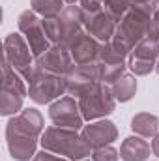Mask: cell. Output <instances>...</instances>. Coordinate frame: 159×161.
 <instances>
[{
  "mask_svg": "<svg viewBox=\"0 0 159 161\" xmlns=\"http://www.w3.org/2000/svg\"><path fill=\"white\" fill-rule=\"evenodd\" d=\"M41 146L43 150H49L58 156H66L73 161H82L86 156H90L92 146L86 142V139L79 135L75 129L51 125L41 133Z\"/></svg>",
  "mask_w": 159,
  "mask_h": 161,
  "instance_id": "1",
  "label": "cell"
},
{
  "mask_svg": "<svg viewBox=\"0 0 159 161\" xmlns=\"http://www.w3.org/2000/svg\"><path fill=\"white\" fill-rule=\"evenodd\" d=\"M26 82H28V96L38 105H45L54 99H60V96L68 92V77L49 73L41 69L38 64H34V69Z\"/></svg>",
  "mask_w": 159,
  "mask_h": 161,
  "instance_id": "2",
  "label": "cell"
},
{
  "mask_svg": "<svg viewBox=\"0 0 159 161\" xmlns=\"http://www.w3.org/2000/svg\"><path fill=\"white\" fill-rule=\"evenodd\" d=\"M79 109L80 114L86 122L99 120L114 113L116 109V99L111 94L109 84L97 82L92 90H88L84 96L79 97Z\"/></svg>",
  "mask_w": 159,
  "mask_h": 161,
  "instance_id": "3",
  "label": "cell"
},
{
  "mask_svg": "<svg viewBox=\"0 0 159 161\" xmlns=\"http://www.w3.org/2000/svg\"><path fill=\"white\" fill-rule=\"evenodd\" d=\"M150 23H152V17L150 15L129 8L127 13L120 19V23L116 25V34H114L112 40L116 41L118 45L125 47L131 53L133 47L146 36Z\"/></svg>",
  "mask_w": 159,
  "mask_h": 161,
  "instance_id": "4",
  "label": "cell"
},
{
  "mask_svg": "<svg viewBox=\"0 0 159 161\" xmlns=\"http://www.w3.org/2000/svg\"><path fill=\"white\" fill-rule=\"evenodd\" d=\"M4 58L11 64V68L15 71H19L23 75V79L26 80L30 77L34 64H36V56L32 54V49L28 45V41L19 34H9L4 40Z\"/></svg>",
  "mask_w": 159,
  "mask_h": 161,
  "instance_id": "5",
  "label": "cell"
},
{
  "mask_svg": "<svg viewBox=\"0 0 159 161\" xmlns=\"http://www.w3.org/2000/svg\"><path fill=\"white\" fill-rule=\"evenodd\" d=\"M17 25H19V30L25 36V40L28 41V45L32 49V54L36 58H40L43 53H47L51 49V41H49L45 30H43V25L38 19L36 11H32V9L23 11L17 19Z\"/></svg>",
  "mask_w": 159,
  "mask_h": 161,
  "instance_id": "6",
  "label": "cell"
},
{
  "mask_svg": "<svg viewBox=\"0 0 159 161\" xmlns=\"http://www.w3.org/2000/svg\"><path fill=\"white\" fill-rule=\"evenodd\" d=\"M49 118L58 127H68L79 131L82 127V114H80L79 103H75L73 97H60L49 107Z\"/></svg>",
  "mask_w": 159,
  "mask_h": 161,
  "instance_id": "7",
  "label": "cell"
},
{
  "mask_svg": "<svg viewBox=\"0 0 159 161\" xmlns=\"http://www.w3.org/2000/svg\"><path fill=\"white\" fill-rule=\"evenodd\" d=\"M36 64L41 69L54 73V75H62V77H68L73 71V68L77 66L66 45H51L47 53H43L40 58H36Z\"/></svg>",
  "mask_w": 159,
  "mask_h": 161,
  "instance_id": "8",
  "label": "cell"
},
{
  "mask_svg": "<svg viewBox=\"0 0 159 161\" xmlns=\"http://www.w3.org/2000/svg\"><path fill=\"white\" fill-rule=\"evenodd\" d=\"M99 80V73H97V60L92 64H82V66H75L73 71L68 75V92L71 96H84L88 90H92Z\"/></svg>",
  "mask_w": 159,
  "mask_h": 161,
  "instance_id": "9",
  "label": "cell"
},
{
  "mask_svg": "<svg viewBox=\"0 0 159 161\" xmlns=\"http://www.w3.org/2000/svg\"><path fill=\"white\" fill-rule=\"evenodd\" d=\"M84 30L99 43H107L116 34V21L105 9L97 13H84Z\"/></svg>",
  "mask_w": 159,
  "mask_h": 161,
  "instance_id": "10",
  "label": "cell"
},
{
  "mask_svg": "<svg viewBox=\"0 0 159 161\" xmlns=\"http://www.w3.org/2000/svg\"><path fill=\"white\" fill-rule=\"evenodd\" d=\"M6 141H8V148L9 154L15 161H30L36 156V146H38V139L30 137L26 133H21L9 125H6Z\"/></svg>",
  "mask_w": 159,
  "mask_h": 161,
  "instance_id": "11",
  "label": "cell"
},
{
  "mask_svg": "<svg viewBox=\"0 0 159 161\" xmlns=\"http://www.w3.org/2000/svg\"><path fill=\"white\" fill-rule=\"evenodd\" d=\"M69 53H71V58L77 66H82V64H92L97 60L99 56V49H101V43L92 38L86 30L79 32L75 36V40L69 43Z\"/></svg>",
  "mask_w": 159,
  "mask_h": 161,
  "instance_id": "12",
  "label": "cell"
},
{
  "mask_svg": "<svg viewBox=\"0 0 159 161\" xmlns=\"http://www.w3.org/2000/svg\"><path fill=\"white\" fill-rule=\"evenodd\" d=\"M60 23V32H62V45L69 47V43L75 40V36L84 30V13L80 6H66L62 13L58 15Z\"/></svg>",
  "mask_w": 159,
  "mask_h": 161,
  "instance_id": "13",
  "label": "cell"
},
{
  "mask_svg": "<svg viewBox=\"0 0 159 161\" xmlns=\"http://www.w3.org/2000/svg\"><path fill=\"white\" fill-rule=\"evenodd\" d=\"M80 135H82V137L86 139V142L96 150V148L109 146L111 142H114V141L118 139V129H116L114 122L99 120V122L90 124V125H84Z\"/></svg>",
  "mask_w": 159,
  "mask_h": 161,
  "instance_id": "14",
  "label": "cell"
},
{
  "mask_svg": "<svg viewBox=\"0 0 159 161\" xmlns=\"http://www.w3.org/2000/svg\"><path fill=\"white\" fill-rule=\"evenodd\" d=\"M9 127L21 131V133H26L30 137H40L43 133V116L38 109H23L19 114H15L11 120L8 122Z\"/></svg>",
  "mask_w": 159,
  "mask_h": 161,
  "instance_id": "15",
  "label": "cell"
},
{
  "mask_svg": "<svg viewBox=\"0 0 159 161\" xmlns=\"http://www.w3.org/2000/svg\"><path fill=\"white\" fill-rule=\"evenodd\" d=\"M150 156V144L140 137H127L120 146V158L123 161H146Z\"/></svg>",
  "mask_w": 159,
  "mask_h": 161,
  "instance_id": "16",
  "label": "cell"
},
{
  "mask_svg": "<svg viewBox=\"0 0 159 161\" xmlns=\"http://www.w3.org/2000/svg\"><path fill=\"white\" fill-rule=\"evenodd\" d=\"M129 51L125 47L118 45L114 40L107 41V43H101V49H99V56H97V62L101 64H125V58H129Z\"/></svg>",
  "mask_w": 159,
  "mask_h": 161,
  "instance_id": "17",
  "label": "cell"
},
{
  "mask_svg": "<svg viewBox=\"0 0 159 161\" xmlns=\"http://www.w3.org/2000/svg\"><path fill=\"white\" fill-rule=\"evenodd\" d=\"M131 129L139 137H156L159 133V118L150 113H139L131 118Z\"/></svg>",
  "mask_w": 159,
  "mask_h": 161,
  "instance_id": "18",
  "label": "cell"
},
{
  "mask_svg": "<svg viewBox=\"0 0 159 161\" xmlns=\"http://www.w3.org/2000/svg\"><path fill=\"white\" fill-rule=\"evenodd\" d=\"M109 88H111V94L114 96L116 101L125 103V101H129V99L135 96V92H137V80H135V75L123 73V75L118 77L112 84H109Z\"/></svg>",
  "mask_w": 159,
  "mask_h": 161,
  "instance_id": "19",
  "label": "cell"
},
{
  "mask_svg": "<svg viewBox=\"0 0 159 161\" xmlns=\"http://www.w3.org/2000/svg\"><path fill=\"white\" fill-rule=\"evenodd\" d=\"M2 88H8V90H13V92H19L21 96H26L28 90L25 86V79L19 71H15L11 68V64L4 58L2 60Z\"/></svg>",
  "mask_w": 159,
  "mask_h": 161,
  "instance_id": "20",
  "label": "cell"
},
{
  "mask_svg": "<svg viewBox=\"0 0 159 161\" xmlns=\"http://www.w3.org/2000/svg\"><path fill=\"white\" fill-rule=\"evenodd\" d=\"M23 99H25V96H21L19 92L2 88V94H0V114L2 116L17 114L23 109Z\"/></svg>",
  "mask_w": 159,
  "mask_h": 161,
  "instance_id": "21",
  "label": "cell"
},
{
  "mask_svg": "<svg viewBox=\"0 0 159 161\" xmlns=\"http://www.w3.org/2000/svg\"><path fill=\"white\" fill-rule=\"evenodd\" d=\"M30 6H32V11H36L43 19H47V17H58L62 13V9L66 8L64 0H32Z\"/></svg>",
  "mask_w": 159,
  "mask_h": 161,
  "instance_id": "22",
  "label": "cell"
},
{
  "mask_svg": "<svg viewBox=\"0 0 159 161\" xmlns=\"http://www.w3.org/2000/svg\"><path fill=\"white\" fill-rule=\"evenodd\" d=\"M125 64H116V66H112V64H101V62H97V73H99V80L103 82V84H112L114 80L122 77L123 73H125Z\"/></svg>",
  "mask_w": 159,
  "mask_h": 161,
  "instance_id": "23",
  "label": "cell"
},
{
  "mask_svg": "<svg viewBox=\"0 0 159 161\" xmlns=\"http://www.w3.org/2000/svg\"><path fill=\"white\" fill-rule=\"evenodd\" d=\"M133 75H148L150 71L156 69V62H150V60H142V58H135V56H129V66H127Z\"/></svg>",
  "mask_w": 159,
  "mask_h": 161,
  "instance_id": "24",
  "label": "cell"
},
{
  "mask_svg": "<svg viewBox=\"0 0 159 161\" xmlns=\"http://www.w3.org/2000/svg\"><path fill=\"white\" fill-rule=\"evenodd\" d=\"M118 150H114L111 144L109 146H101L96 148L92 154V161H118Z\"/></svg>",
  "mask_w": 159,
  "mask_h": 161,
  "instance_id": "25",
  "label": "cell"
},
{
  "mask_svg": "<svg viewBox=\"0 0 159 161\" xmlns=\"http://www.w3.org/2000/svg\"><path fill=\"white\" fill-rule=\"evenodd\" d=\"M156 2L157 0H129V8L137 9V11H142L146 15H154V8H156Z\"/></svg>",
  "mask_w": 159,
  "mask_h": 161,
  "instance_id": "26",
  "label": "cell"
},
{
  "mask_svg": "<svg viewBox=\"0 0 159 161\" xmlns=\"http://www.w3.org/2000/svg\"><path fill=\"white\" fill-rule=\"evenodd\" d=\"M80 2V9L84 13H97L101 9H105L103 0H79Z\"/></svg>",
  "mask_w": 159,
  "mask_h": 161,
  "instance_id": "27",
  "label": "cell"
},
{
  "mask_svg": "<svg viewBox=\"0 0 159 161\" xmlns=\"http://www.w3.org/2000/svg\"><path fill=\"white\" fill-rule=\"evenodd\" d=\"M32 161H68V159H62L58 156H52V152H49V150H41V152H38L34 156Z\"/></svg>",
  "mask_w": 159,
  "mask_h": 161,
  "instance_id": "28",
  "label": "cell"
},
{
  "mask_svg": "<svg viewBox=\"0 0 159 161\" xmlns=\"http://www.w3.org/2000/svg\"><path fill=\"white\" fill-rule=\"evenodd\" d=\"M152 152H154V156L159 158V133L154 137V141H152Z\"/></svg>",
  "mask_w": 159,
  "mask_h": 161,
  "instance_id": "29",
  "label": "cell"
},
{
  "mask_svg": "<svg viewBox=\"0 0 159 161\" xmlns=\"http://www.w3.org/2000/svg\"><path fill=\"white\" fill-rule=\"evenodd\" d=\"M152 17H154V21H156V23L159 25V0L156 2V8H154V15H152Z\"/></svg>",
  "mask_w": 159,
  "mask_h": 161,
  "instance_id": "30",
  "label": "cell"
},
{
  "mask_svg": "<svg viewBox=\"0 0 159 161\" xmlns=\"http://www.w3.org/2000/svg\"><path fill=\"white\" fill-rule=\"evenodd\" d=\"M156 71H157V75H159V58H157V62H156Z\"/></svg>",
  "mask_w": 159,
  "mask_h": 161,
  "instance_id": "31",
  "label": "cell"
},
{
  "mask_svg": "<svg viewBox=\"0 0 159 161\" xmlns=\"http://www.w3.org/2000/svg\"><path fill=\"white\" fill-rule=\"evenodd\" d=\"M64 2H66V4H75L77 0H64Z\"/></svg>",
  "mask_w": 159,
  "mask_h": 161,
  "instance_id": "32",
  "label": "cell"
},
{
  "mask_svg": "<svg viewBox=\"0 0 159 161\" xmlns=\"http://www.w3.org/2000/svg\"><path fill=\"white\" fill-rule=\"evenodd\" d=\"M82 161H86V159H82Z\"/></svg>",
  "mask_w": 159,
  "mask_h": 161,
  "instance_id": "33",
  "label": "cell"
}]
</instances>
